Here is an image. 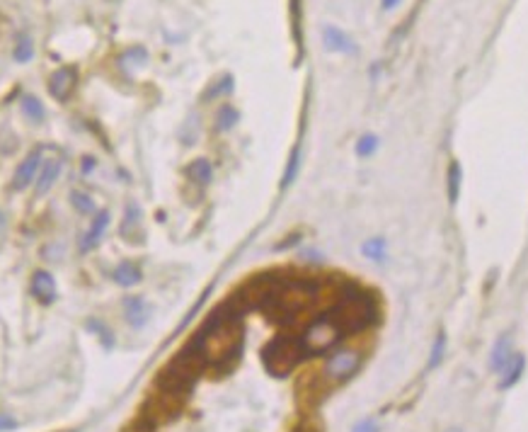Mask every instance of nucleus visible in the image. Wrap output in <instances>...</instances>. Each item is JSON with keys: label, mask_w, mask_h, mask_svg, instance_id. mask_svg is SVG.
Instances as JSON below:
<instances>
[{"label": "nucleus", "mask_w": 528, "mask_h": 432, "mask_svg": "<svg viewBox=\"0 0 528 432\" xmlns=\"http://www.w3.org/2000/svg\"><path fill=\"white\" fill-rule=\"evenodd\" d=\"M318 282H313V279L279 274L262 308L266 311V316H271L276 323H291L293 318H298L300 313L313 306V301L318 299Z\"/></svg>", "instance_id": "f03ea898"}, {"label": "nucleus", "mask_w": 528, "mask_h": 432, "mask_svg": "<svg viewBox=\"0 0 528 432\" xmlns=\"http://www.w3.org/2000/svg\"><path fill=\"white\" fill-rule=\"evenodd\" d=\"M443 357H446V333H438L436 340H434L432 345V352H429V362H427V369H436L438 365L443 362Z\"/></svg>", "instance_id": "4be33fe9"}, {"label": "nucleus", "mask_w": 528, "mask_h": 432, "mask_svg": "<svg viewBox=\"0 0 528 432\" xmlns=\"http://www.w3.org/2000/svg\"><path fill=\"white\" fill-rule=\"evenodd\" d=\"M298 168H300V149H293V153H291L289 163H286L284 180H281V190H286L291 183H293L296 175H298Z\"/></svg>", "instance_id": "393cba45"}, {"label": "nucleus", "mask_w": 528, "mask_h": 432, "mask_svg": "<svg viewBox=\"0 0 528 432\" xmlns=\"http://www.w3.org/2000/svg\"><path fill=\"white\" fill-rule=\"evenodd\" d=\"M39 168H42V153H39V151H32V153L19 163L17 173H15V180H12V190L29 188V185L37 180Z\"/></svg>", "instance_id": "6e6552de"}, {"label": "nucleus", "mask_w": 528, "mask_h": 432, "mask_svg": "<svg viewBox=\"0 0 528 432\" xmlns=\"http://www.w3.org/2000/svg\"><path fill=\"white\" fill-rule=\"evenodd\" d=\"M107 226H110V214H107V212H97L95 219H92V224H90V229H87L85 238H83L80 248L83 250L95 248V245L100 243V238H102V233H105Z\"/></svg>", "instance_id": "2eb2a0df"}, {"label": "nucleus", "mask_w": 528, "mask_h": 432, "mask_svg": "<svg viewBox=\"0 0 528 432\" xmlns=\"http://www.w3.org/2000/svg\"><path fill=\"white\" fill-rule=\"evenodd\" d=\"M187 175H189L191 183L204 188V185H209L211 180H214V168H211V163L206 158H196L187 165Z\"/></svg>", "instance_id": "f3484780"}, {"label": "nucleus", "mask_w": 528, "mask_h": 432, "mask_svg": "<svg viewBox=\"0 0 528 432\" xmlns=\"http://www.w3.org/2000/svg\"><path fill=\"white\" fill-rule=\"evenodd\" d=\"M61 168H63V163L58 158H53V160H49L46 165H44L42 170H39V175H37V194L42 197V194H46L49 190L53 188V183L58 180V175H61Z\"/></svg>", "instance_id": "4468645a"}, {"label": "nucleus", "mask_w": 528, "mask_h": 432, "mask_svg": "<svg viewBox=\"0 0 528 432\" xmlns=\"http://www.w3.org/2000/svg\"><path fill=\"white\" fill-rule=\"evenodd\" d=\"M524 369H526V357L516 352V355L509 360V365H506L504 369L500 372V374H502L500 389L506 391V389H511V386H516V381H519L521 376H524Z\"/></svg>", "instance_id": "ddd939ff"}, {"label": "nucleus", "mask_w": 528, "mask_h": 432, "mask_svg": "<svg viewBox=\"0 0 528 432\" xmlns=\"http://www.w3.org/2000/svg\"><path fill=\"white\" fill-rule=\"evenodd\" d=\"M32 294L37 301L42 304H51L56 299V282L53 277L46 272V269H37L32 277Z\"/></svg>", "instance_id": "9b49d317"}, {"label": "nucleus", "mask_w": 528, "mask_h": 432, "mask_svg": "<svg viewBox=\"0 0 528 432\" xmlns=\"http://www.w3.org/2000/svg\"><path fill=\"white\" fill-rule=\"evenodd\" d=\"M400 3H402V0H381V8L383 10H393V8H398Z\"/></svg>", "instance_id": "7c9ffc66"}, {"label": "nucleus", "mask_w": 528, "mask_h": 432, "mask_svg": "<svg viewBox=\"0 0 528 432\" xmlns=\"http://www.w3.org/2000/svg\"><path fill=\"white\" fill-rule=\"evenodd\" d=\"M112 279H114L119 287H133V284H138L143 279L141 269H138V265L133 263H121L114 267V272H112Z\"/></svg>", "instance_id": "dca6fc26"}, {"label": "nucleus", "mask_w": 528, "mask_h": 432, "mask_svg": "<svg viewBox=\"0 0 528 432\" xmlns=\"http://www.w3.org/2000/svg\"><path fill=\"white\" fill-rule=\"evenodd\" d=\"M511 357H514V350H511V335L504 333V335L495 342V347H492V352H490V369L502 372L506 365H509Z\"/></svg>", "instance_id": "f8f14e48"}, {"label": "nucleus", "mask_w": 528, "mask_h": 432, "mask_svg": "<svg viewBox=\"0 0 528 432\" xmlns=\"http://www.w3.org/2000/svg\"><path fill=\"white\" fill-rule=\"evenodd\" d=\"M141 226V207L136 202H129L126 204V212H124V224H121V235L124 238H133V229Z\"/></svg>", "instance_id": "aec40b11"}, {"label": "nucleus", "mask_w": 528, "mask_h": 432, "mask_svg": "<svg viewBox=\"0 0 528 432\" xmlns=\"http://www.w3.org/2000/svg\"><path fill=\"white\" fill-rule=\"evenodd\" d=\"M238 119H240L238 110H235V107H230V105H223L219 110V115H216V129H219V131H230L235 124H238Z\"/></svg>", "instance_id": "412c9836"}, {"label": "nucleus", "mask_w": 528, "mask_h": 432, "mask_svg": "<svg viewBox=\"0 0 528 432\" xmlns=\"http://www.w3.org/2000/svg\"><path fill=\"white\" fill-rule=\"evenodd\" d=\"M17 428V423H15V418H10V415H0V432L5 430H15Z\"/></svg>", "instance_id": "c756f323"}, {"label": "nucleus", "mask_w": 528, "mask_h": 432, "mask_svg": "<svg viewBox=\"0 0 528 432\" xmlns=\"http://www.w3.org/2000/svg\"><path fill=\"white\" fill-rule=\"evenodd\" d=\"M323 42H325V49H327V51H334V53L357 51L352 37H349L347 32H342L339 27H334V24H325L323 27Z\"/></svg>", "instance_id": "1a4fd4ad"}, {"label": "nucleus", "mask_w": 528, "mask_h": 432, "mask_svg": "<svg viewBox=\"0 0 528 432\" xmlns=\"http://www.w3.org/2000/svg\"><path fill=\"white\" fill-rule=\"evenodd\" d=\"M361 253H364V258L373 260V263H383L388 255V240L383 238V235H373V238L364 240Z\"/></svg>", "instance_id": "a211bd4d"}, {"label": "nucleus", "mask_w": 528, "mask_h": 432, "mask_svg": "<svg viewBox=\"0 0 528 432\" xmlns=\"http://www.w3.org/2000/svg\"><path fill=\"white\" fill-rule=\"evenodd\" d=\"M233 90V76H223L221 81H216L214 85L206 90V95H204V100L209 102V100H216V97H221V95H228V92Z\"/></svg>", "instance_id": "bb28decb"}, {"label": "nucleus", "mask_w": 528, "mask_h": 432, "mask_svg": "<svg viewBox=\"0 0 528 432\" xmlns=\"http://www.w3.org/2000/svg\"><path fill=\"white\" fill-rule=\"evenodd\" d=\"M344 338L342 328L334 323V318L330 313H320L318 318L305 326V331L298 335L300 345H303L305 355H325L330 352L339 340Z\"/></svg>", "instance_id": "39448f33"}, {"label": "nucleus", "mask_w": 528, "mask_h": 432, "mask_svg": "<svg viewBox=\"0 0 528 432\" xmlns=\"http://www.w3.org/2000/svg\"><path fill=\"white\" fill-rule=\"evenodd\" d=\"M298 432H318V430H313V428H300Z\"/></svg>", "instance_id": "2f4dec72"}, {"label": "nucleus", "mask_w": 528, "mask_h": 432, "mask_svg": "<svg viewBox=\"0 0 528 432\" xmlns=\"http://www.w3.org/2000/svg\"><path fill=\"white\" fill-rule=\"evenodd\" d=\"M76 81H78V71L73 66L58 68L51 76V81H49V92H51L56 100H68L73 88H76Z\"/></svg>", "instance_id": "0eeeda50"}, {"label": "nucleus", "mask_w": 528, "mask_h": 432, "mask_svg": "<svg viewBox=\"0 0 528 432\" xmlns=\"http://www.w3.org/2000/svg\"><path fill=\"white\" fill-rule=\"evenodd\" d=\"M361 367V352L359 350H337L325 362V376L330 381H344Z\"/></svg>", "instance_id": "423d86ee"}, {"label": "nucleus", "mask_w": 528, "mask_h": 432, "mask_svg": "<svg viewBox=\"0 0 528 432\" xmlns=\"http://www.w3.org/2000/svg\"><path fill=\"white\" fill-rule=\"evenodd\" d=\"M327 313L334 318V323L342 328L344 335H352V333H361L376 323L378 306L371 294L359 289L357 284H349L337 297L334 306L330 308Z\"/></svg>", "instance_id": "7ed1b4c3"}, {"label": "nucleus", "mask_w": 528, "mask_h": 432, "mask_svg": "<svg viewBox=\"0 0 528 432\" xmlns=\"http://www.w3.org/2000/svg\"><path fill=\"white\" fill-rule=\"evenodd\" d=\"M461 185H463V168L458 160H453L448 165V180H446V188H448V202L456 204L458 197H461Z\"/></svg>", "instance_id": "6ab92c4d"}, {"label": "nucleus", "mask_w": 528, "mask_h": 432, "mask_svg": "<svg viewBox=\"0 0 528 432\" xmlns=\"http://www.w3.org/2000/svg\"><path fill=\"white\" fill-rule=\"evenodd\" d=\"M352 432H378V425L373 420H361L352 428Z\"/></svg>", "instance_id": "c85d7f7f"}, {"label": "nucleus", "mask_w": 528, "mask_h": 432, "mask_svg": "<svg viewBox=\"0 0 528 432\" xmlns=\"http://www.w3.org/2000/svg\"><path fill=\"white\" fill-rule=\"evenodd\" d=\"M22 112H24V117L32 119V122H42L44 119V105H42V100L34 97V95H24L22 97Z\"/></svg>", "instance_id": "5701e85b"}, {"label": "nucleus", "mask_w": 528, "mask_h": 432, "mask_svg": "<svg viewBox=\"0 0 528 432\" xmlns=\"http://www.w3.org/2000/svg\"><path fill=\"white\" fill-rule=\"evenodd\" d=\"M71 202H73V207H76L78 212H83V214L95 212V204H92V199L85 197L83 192H73V194H71Z\"/></svg>", "instance_id": "cd10ccee"}, {"label": "nucleus", "mask_w": 528, "mask_h": 432, "mask_svg": "<svg viewBox=\"0 0 528 432\" xmlns=\"http://www.w3.org/2000/svg\"><path fill=\"white\" fill-rule=\"evenodd\" d=\"M243 313H245L243 308L233 299H228L199 328V333H196L189 345H194L201 352L206 367L209 365L225 367L240 355V345H243L240 318H243Z\"/></svg>", "instance_id": "f257e3e1"}, {"label": "nucleus", "mask_w": 528, "mask_h": 432, "mask_svg": "<svg viewBox=\"0 0 528 432\" xmlns=\"http://www.w3.org/2000/svg\"><path fill=\"white\" fill-rule=\"evenodd\" d=\"M357 156L359 158H371L373 153L378 151V136H373V134H364L361 139L357 141Z\"/></svg>", "instance_id": "a878e982"}, {"label": "nucleus", "mask_w": 528, "mask_h": 432, "mask_svg": "<svg viewBox=\"0 0 528 432\" xmlns=\"http://www.w3.org/2000/svg\"><path fill=\"white\" fill-rule=\"evenodd\" d=\"M32 56H34V42L27 37V34H22V37L17 39V44H15V61L27 63V61H32Z\"/></svg>", "instance_id": "b1692460"}, {"label": "nucleus", "mask_w": 528, "mask_h": 432, "mask_svg": "<svg viewBox=\"0 0 528 432\" xmlns=\"http://www.w3.org/2000/svg\"><path fill=\"white\" fill-rule=\"evenodd\" d=\"M124 318L133 328H143L151 321V306L143 297H126L124 299Z\"/></svg>", "instance_id": "9d476101"}, {"label": "nucleus", "mask_w": 528, "mask_h": 432, "mask_svg": "<svg viewBox=\"0 0 528 432\" xmlns=\"http://www.w3.org/2000/svg\"><path fill=\"white\" fill-rule=\"evenodd\" d=\"M305 357L303 345H300L298 335H279L264 347V367L274 376H286L300 365Z\"/></svg>", "instance_id": "20e7f679"}]
</instances>
